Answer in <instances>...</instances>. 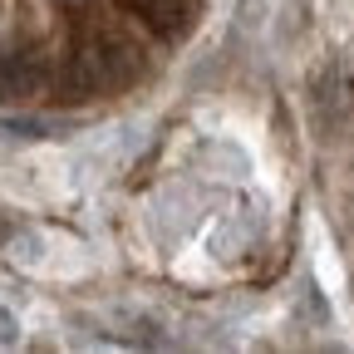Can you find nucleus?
<instances>
[{
    "mask_svg": "<svg viewBox=\"0 0 354 354\" xmlns=\"http://www.w3.org/2000/svg\"><path fill=\"white\" fill-rule=\"evenodd\" d=\"M133 10H138L158 35L167 39H183L197 20V0H133Z\"/></svg>",
    "mask_w": 354,
    "mask_h": 354,
    "instance_id": "obj_1",
    "label": "nucleus"
},
{
    "mask_svg": "<svg viewBox=\"0 0 354 354\" xmlns=\"http://www.w3.org/2000/svg\"><path fill=\"white\" fill-rule=\"evenodd\" d=\"M44 123H35V118H0V138H44Z\"/></svg>",
    "mask_w": 354,
    "mask_h": 354,
    "instance_id": "obj_4",
    "label": "nucleus"
},
{
    "mask_svg": "<svg viewBox=\"0 0 354 354\" xmlns=\"http://www.w3.org/2000/svg\"><path fill=\"white\" fill-rule=\"evenodd\" d=\"M15 339H20V320L10 305H0V344H15Z\"/></svg>",
    "mask_w": 354,
    "mask_h": 354,
    "instance_id": "obj_5",
    "label": "nucleus"
},
{
    "mask_svg": "<svg viewBox=\"0 0 354 354\" xmlns=\"http://www.w3.org/2000/svg\"><path fill=\"white\" fill-rule=\"evenodd\" d=\"M251 241H256V221L251 216H227L221 232H216V251L221 256H232L236 246H251Z\"/></svg>",
    "mask_w": 354,
    "mask_h": 354,
    "instance_id": "obj_3",
    "label": "nucleus"
},
{
    "mask_svg": "<svg viewBox=\"0 0 354 354\" xmlns=\"http://www.w3.org/2000/svg\"><path fill=\"white\" fill-rule=\"evenodd\" d=\"M35 88V69L20 55H0V99H25Z\"/></svg>",
    "mask_w": 354,
    "mask_h": 354,
    "instance_id": "obj_2",
    "label": "nucleus"
}]
</instances>
